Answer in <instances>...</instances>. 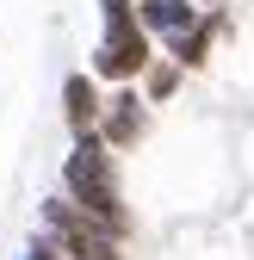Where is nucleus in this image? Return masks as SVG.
I'll list each match as a JSON object with an SVG mask.
<instances>
[{
  "label": "nucleus",
  "instance_id": "1",
  "mask_svg": "<svg viewBox=\"0 0 254 260\" xmlns=\"http://www.w3.org/2000/svg\"><path fill=\"white\" fill-rule=\"evenodd\" d=\"M62 199L75 211H87L93 223L124 242L131 236V205H124V180H118V155L100 137H75V149L62 155Z\"/></svg>",
  "mask_w": 254,
  "mask_h": 260
},
{
  "label": "nucleus",
  "instance_id": "7",
  "mask_svg": "<svg viewBox=\"0 0 254 260\" xmlns=\"http://www.w3.org/2000/svg\"><path fill=\"white\" fill-rule=\"evenodd\" d=\"M217 31H224V13H217V7H205V13H199V25L186 31V38H174V44H168V62H174L180 75L205 69V62H211V44H217Z\"/></svg>",
  "mask_w": 254,
  "mask_h": 260
},
{
  "label": "nucleus",
  "instance_id": "3",
  "mask_svg": "<svg viewBox=\"0 0 254 260\" xmlns=\"http://www.w3.org/2000/svg\"><path fill=\"white\" fill-rule=\"evenodd\" d=\"M38 236H44L62 260H124V242L106 230V223H93L87 211H75L62 192L38 205Z\"/></svg>",
  "mask_w": 254,
  "mask_h": 260
},
{
  "label": "nucleus",
  "instance_id": "8",
  "mask_svg": "<svg viewBox=\"0 0 254 260\" xmlns=\"http://www.w3.org/2000/svg\"><path fill=\"white\" fill-rule=\"evenodd\" d=\"M180 81H186V75L174 69V62H168V56H155L149 69L137 75V93H143L149 106H162V100H174V93H180Z\"/></svg>",
  "mask_w": 254,
  "mask_h": 260
},
{
  "label": "nucleus",
  "instance_id": "9",
  "mask_svg": "<svg viewBox=\"0 0 254 260\" xmlns=\"http://www.w3.org/2000/svg\"><path fill=\"white\" fill-rule=\"evenodd\" d=\"M19 260H62V254H56V248H50V242H44V236H31V242H25V254H19Z\"/></svg>",
  "mask_w": 254,
  "mask_h": 260
},
{
  "label": "nucleus",
  "instance_id": "4",
  "mask_svg": "<svg viewBox=\"0 0 254 260\" xmlns=\"http://www.w3.org/2000/svg\"><path fill=\"white\" fill-rule=\"evenodd\" d=\"M93 137H100L112 155H131V149L149 137V100H143L137 87H112V93H106V106H100Z\"/></svg>",
  "mask_w": 254,
  "mask_h": 260
},
{
  "label": "nucleus",
  "instance_id": "2",
  "mask_svg": "<svg viewBox=\"0 0 254 260\" xmlns=\"http://www.w3.org/2000/svg\"><path fill=\"white\" fill-rule=\"evenodd\" d=\"M155 62L149 31L137 25V0H100V44H93L87 75L93 81H112V87H137V75Z\"/></svg>",
  "mask_w": 254,
  "mask_h": 260
},
{
  "label": "nucleus",
  "instance_id": "5",
  "mask_svg": "<svg viewBox=\"0 0 254 260\" xmlns=\"http://www.w3.org/2000/svg\"><path fill=\"white\" fill-rule=\"evenodd\" d=\"M100 106H106V87L93 81L87 69H75L69 81H62V124H69V137H93Z\"/></svg>",
  "mask_w": 254,
  "mask_h": 260
},
{
  "label": "nucleus",
  "instance_id": "6",
  "mask_svg": "<svg viewBox=\"0 0 254 260\" xmlns=\"http://www.w3.org/2000/svg\"><path fill=\"white\" fill-rule=\"evenodd\" d=\"M205 7H193V0H137V25L149 31V44H174L186 38V31L199 25Z\"/></svg>",
  "mask_w": 254,
  "mask_h": 260
}]
</instances>
